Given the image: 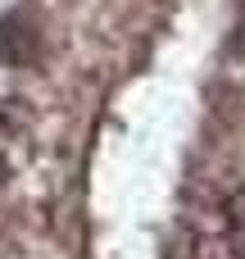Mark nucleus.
I'll use <instances>...</instances> for the list:
<instances>
[{"label": "nucleus", "instance_id": "obj_1", "mask_svg": "<svg viewBox=\"0 0 245 259\" xmlns=\"http://www.w3.org/2000/svg\"><path fill=\"white\" fill-rule=\"evenodd\" d=\"M45 41H41V27L27 9H9L0 18V64L5 68H32L41 59Z\"/></svg>", "mask_w": 245, "mask_h": 259}, {"label": "nucleus", "instance_id": "obj_4", "mask_svg": "<svg viewBox=\"0 0 245 259\" xmlns=\"http://www.w3.org/2000/svg\"><path fill=\"white\" fill-rule=\"evenodd\" d=\"M241 259H245V250H241Z\"/></svg>", "mask_w": 245, "mask_h": 259}, {"label": "nucleus", "instance_id": "obj_3", "mask_svg": "<svg viewBox=\"0 0 245 259\" xmlns=\"http://www.w3.org/2000/svg\"><path fill=\"white\" fill-rule=\"evenodd\" d=\"M5 178H9V164H5V155H0V182H5Z\"/></svg>", "mask_w": 245, "mask_h": 259}, {"label": "nucleus", "instance_id": "obj_2", "mask_svg": "<svg viewBox=\"0 0 245 259\" xmlns=\"http://www.w3.org/2000/svg\"><path fill=\"white\" fill-rule=\"evenodd\" d=\"M227 228H232V241L245 250V187H236L227 200Z\"/></svg>", "mask_w": 245, "mask_h": 259}]
</instances>
